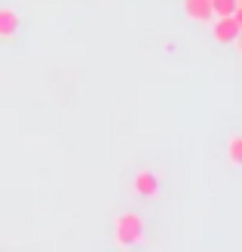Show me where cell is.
<instances>
[{
	"label": "cell",
	"mask_w": 242,
	"mask_h": 252,
	"mask_svg": "<svg viewBox=\"0 0 242 252\" xmlns=\"http://www.w3.org/2000/svg\"><path fill=\"white\" fill-rule=\"evenodd\" d=\"M113 243L117 246H138L144 243V219L138 212H123L113 221Z\"/></svg>",
	"instance_id": "obj_1"
},
{
	"label": "cell",
	"mask_w": 242,
	"mask_h": 252,
	"mask_svg": "<svg viewBox=\"0 0 242 252\" xmlns=\"http://www.w3.org/2000/svg\"><path fill=\"white\" fill-rule=\"evenodd\" d=\"M242 31V22L236 16H218L212 19V40L215 43H236Z\"/></svg>",
	"instance_id": "obj_2"
},
{
	"label": "cell",
	"mask_w": 242,
	"mask_h": 252,
	"mask_svg": "<svg viewBox=\"0 0 242 252\" xmlns=\"http://www.w3.org/2000/svg\"><path fill=\"white\" fill-rule=\"evenodd\" d=\"M132 188H135L138 197H157V194H160V175L150 172V169H138Z\"/></svg>",
	"instance_id": "obj_3"
},
{
	"label": "cell",
	"mask_w": 242,
	"mask_h": 252,
	"mask_svg": "<svg viewBox=\"0 0 242 252\" xmlns=\"http://www.w3.org/2000/svg\"><path fill=\"white\" fill-rule=\"evenodd\" d=\"M184 16L190 22H199V25H206L215 19V12H212V3L209 0H184Z\"/></svg>",
	"instance_id": "obj_4"
},
{
	"label": "cell",
	"mask_w": 242,
	"mask_h": 252,
	"mask_svg": "<svg viewBox=\"0 0 242 252\" xmlns=\"http://www.w3.org/2000/svg\"><path fill=\"white\" fill-rule=\"evenodd\" d=\"M19 28H22L19 12L9 9V6H3V9H0V37H3V40H12V37L19 34Z\"/></svg>",
	"instance_id": "obj_5"
},
{
	"label": "cell",
	"mask_w": 242,
	"mask_h": 252,
	"mask_svg": "<svg viewBox=\"0 0 242 252\" xmlns=\"http://www.w3.org/2000/svg\"><path fill=\"white\" fill-rule=\"evenodd\" d=\"M215 16H236L242 22V0H209Z\"/></svg>",
	"instance_id": "obj_6"
},
{
	"label": "cell",
	"mask_w": 242,
	"mask_h": 252,
	"mask_svg": "<svg viewBox=\"0 0 242 252\" xmlns=\"http://www.w3.org/2000/svg\"><path fill=\"white\" fill-rule=\"evenodd\" d=\"M227 157H230V163H233V166H239V163H242V138H239V135H233V138H230Z\"/></svg>",
	"instance_id": "obj_7"
}]
</instances>
